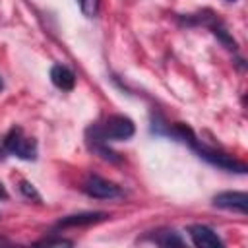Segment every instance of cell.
<instances>
[{"label": "cell", "mask_w": 248, "mask_h": 248, "mask_svg": "<svg viewBox=\"0 0 248 248\" xmlns=\"http://www.w3.org/2000/svg\"><path fill=\"white\" fill-rule=\"evenodd\" d=\"M170 136L176 138V140H180V141H184L186 145H190L198 153L200 159L207 161L213 167H219V169H223L227 172H236V174H244L248 170V167L242 161L234 159L232 155H227V153H223L219 149H213V147L203 145L198 140V136L192 132V128L186 126V124H182V122H176V124L170 126Z\"/></svg>", "instance_id": "1"}, {"label": "cell", "mask_w": 248, "mask_h": 248, "mask_svg": "<svg viewBox=\"0 0 248 248\" xmlns=\"http://www.w3.org/2000/svg\"><path fill=\"white\" fill-rule=\"evenodd\" d=\"M14 155L23 161H35L37 159V141L23 134L21 126H12L2 138H0V159Z\"/></svg>", "instance_id": "2"}, {"label": "cell", "mask_w": 248, "mask_h": 248, "mask_svg": "<svg viewBox=\"0 0 248 248\" xmlns=\"http://www.w3.org/2000/svg\"><path fill=\"white\" fill-rule=\"evenodd\" d=\"M95 128L101 134V138L107 141H124L136 134V126L132 118L124 114H110L105 118L103 124H95Z\"/></svg>", "instance_id": "3"}, {"label": "cell", "mask_w": 248, "mask_h": 248, "mask_svg": "<svg viewBox=\"0 0 248 248\" xmlns=\"http://www.w3.org/2000/svg\"><path fill=\"white\" fill-rule=\"evenodd\" d=\"M81 190L89 196V198H97V200H112V198H118L122 194L120 186L107 180V178H101L97 174H89L83 184H81Z\"/></svg>", "instance_id": "4"}, {"label": "cell", "mask_w": 248, "mask_h": 248, "mask_svg": "<svg viewBox=\"0 0 248 248\" xmlns=\"http://www.w3.org/2000/svg\"><path fill=\"white\" fill-rule=\"evenodd\" d=\"M213 205L246 215L248 213V194L246 192H221V194L213 196Z\"/></svg>", "instance_id": "5"}, {"label": "cell", "mask_w": 248, "mask_h": 248, "mask_svg": "<svg viewBox=\"0 0 248 248\" xmlns=\"http://www.w3.org/2000/svg\"><path fill=\"white\" fill-rule=\"evenodd\" d=\"M85 141H87V147H89L95 155H99L101 159L110 161V163H118V161H120L118 153H114V151L108 147V141L101 138V134L97 132L95 124L87 128V132H85Z\"/></svg>", "instance_id": "6"}, {"label": "cell", "mask_w": 248, "mask_h": 248, "mask_svg": "<svg viewBox=\"0 0 248 248\" xmlns=\"http://www.w3.org/2000/svg\"><path fill=\"white\" fill-rule=\"evenodd\" d=\"M188 234L192 238V242L198 248H217L223 246L221 236L207 225H190L188 227Z\"/></svg>", "instance_id": "7"}, {"label": "cell", "mask_w": 248, "mask_h": 248, "mask_svg": "<svg viewBox=\"0 0 248 248\" xmlns=\"http://www.w3.org/2000/svg\"><path fill=\"white\" fill-rule=\"evenodd\" d=\"M108 215L103 211H85V213H74V215H66L62 219H58L56 227H87V225H95L105 221Z\"/></svg>", "instance_id": "8"}, {"label": "cell", "mask_w": 248, "mask_h": 248, "mask_svg": "<svg viewBox=\"0 0 248 248\" xmlns=\"http://www.w3.org/2000/svg\"><path fill=\"white\" fill-rule=\"evenodd\" d=\"M50 81L62 91H72L76 85V74L64 64H54L50 68Z\"/></svg>", "instance_id": "9"}, {"label": "cell", "mask_w": 248, "mask_h": 248, "mask_svg": "<svg viewBox=\"0 0 248 248\" xmlns=\"http://www.w3.org/2000/svg\"><path fill=\"white\" fill-rule=\"evenodd\" d=\"M207 27L211 29V33H213V35L219 39V43H221L225 48H229V50H236V48H238V43L232 39V35L227 31L225 23H223V21H221L217 16H215V17H213V19L207 23Z\"/></svg>", "instance_id": "10"}, {"label": "cell", "mask_w": 248, "mask_h": 248, "mask_svg": "<svg viewBox=\"0 0 248 248\" xmlns=\"http://www.w3.org/2000/svg\"><path fill=\"white\" fill-rule=\"evenodd\" d=\"M151 240H153L155 244H159V246H182V244H184L182 236H180L176 231H172V229L155 231V234L151 236Z\"/></svg>", "instance_id": "11"}, {"label": "cell", "mask_w": 248, "mask_h": 248, "mask_svg": "<svg viewBox=\"0 0 248 248\" xmlns=\"http://www.w3.org/2000/svg\"><path fill=\"white\" fill-rule=\"evenodd\" d=\"M19 192L27 198V200H33V202H37V203H41V194L37 192V188L31 184V182H27V180H21L19 182Z\"/></svg>", "instance_id": "12"}, {"label": "cell", "mask_w": 248, "mask_h": 248, "mask_svg": "<svg viewBox=\"0 0 248 248\" xmlns=\"http://www.w3.org/2000/svg\"><path fill=\"white\" fill-rule=\"evenodd\" d=\"M79 2V10L85 17H95L99 12V0H78Z\"/></svg>", "instance_id": "13"}, {"label": "cell", "mask_w": 248, "mask_h": 248, "mask_svg": "<svg viewBox=\"0 0 248 248\" xmlns=\"http://www.w3.org/2000/svg\"><path fill=\"white\" fill-rule=\"evenodd\" d=\"M37 244H43V246H72V240H66V238H43V240H37Z\"/></svg>", "instance_id": "14"}, {"label": "cell", "mask_w": 248, "mask_h": 248, "mask_svg": "<svg viewBox=\"0 0 248 248\" xmlns=\"http://www.w3.org/2000/svg\"><path fill=\"white\" fill-rule=\"evenodd\" d=\"M0 200H8V192H6V188H4L2 182H0Z\"/></svg>", "instance_id": "15"}, {"label": "cell", "mask_w": 248, "mask_h": 248, "mask_svg": "<svg viewBox=\"0 0 248 248\" xmlns=\"http://www.w3.org/2000/svg\"><path fill=\"white\" fill-rule=\"evenodd\" d=\"M4 89V81H2V78H0V91Z\"/></svg>", "instance_id": "16"}]
</instances>
